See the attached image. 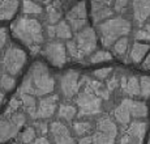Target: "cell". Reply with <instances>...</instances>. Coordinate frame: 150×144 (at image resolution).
<instances>
[{"mask_svg":"<svg viewBox=\"0 0 150 144\" xmlns=\"http://www.w3.org/2000/svg\"><path fill=\"white\" fill-rule=\"evenodd\" d=\"M55 89V79L50 73L47 66L35 62L30 67L17 94H30L34 97L50 96Z\"/></svg>","mask_w":150,"mask_h":144,"instance_id":"6da1fadb","label":"cell"},{"mask_svg":"<svg viewBox=\"0 0 150 144\" xmlns=\"http://www.w3.org/2000/svg\"><path fill=\"white\" fill-rule=\"evenodd\" d=\"M11 30L14 38L24 43L33 55L41 51L45 42V31L39 20L21 16L11 25Z\"/></svg>","mask_w":150,"mask_h":144,"instance_id":"7a4b0ae2","label":"cell"},{"mask_svg":"<svg viewBox=\"0 0 150 144\" xmlns=\"http://www.w3.org/2000/svg\"><path fill=\"white\" fill-rule=\"evenodd\" d=\"M67 53L72 59L81 60L82 58L91 55L97 47V34L93 28L86 26L81 31L76 33L73 39L67 42Z\"/></svg>","mask_w":150,"mask_h":144,"instance_id":"3957f363","label":"cell"},{"mask_svg":"<svg viewBox=\"0 0 150 144\" xmlns=\"http://www.w3.org/2000/svg\"><path fill=\"white\" fill-rule=\"evenodd\" d=\"M98 31L102 45L110 47L120 38L128 36L131 31V22L122 16H116L98 25Z\"/></svg>","mask_w":150,"mask_h":144,"instance_id":"277c9868","label":"cell"},{"mask_svg":"<svg viewBox=\"0 0 150 144\" xmlns=\"http://www.w3.org/2000/svg\"><path fill=\"white\" fill-rule=\"evenodd\" d=\"M26 59V53L21 47L16 45H9L3 53L0 64H1L4 73H8L11 76H17L24 68Z\"/></svg>","mask_w":150,"mask_h":144,"instance_id":"5b68a950","label":"cell"},{"mask_svg":"<svg viewBox=\"0 0 150 144\" xmlns=\"http://www.w3.org/2000/svg\"><path fill=\"white\" fill-rule=\"evenodd\" d=\"M26 122V115L22 111H17L12 115L0 117V143L8 142L18 135V131Z\"/></svg>","mask_w":150,"mask_h":144,"instance_id":"8992f818","label":"cell"},{"mask_svg":"<svg viewBox=\"0 0 150 144\" xmlns=\"http://www.w3.org/2000/svg\"><path fill=\"white\" fill-rule=\"evenodd\" d=\"M76 105L80 117H90L102 111V98L88 91H82L77 94Z\"/></svg>","mask_w":150,"mask_h":144,"instance_id":"52a82bcc","label":"cell"},{"mask_svg":"<svg viewBox=\"0 0 150 144\" xmlns=\"http://www.w3.org/2000/svg\"><path fill=\"white\" fill-rule=\"evenodd\" d=\"M67 46L60 41H51L43 48L45 58L55 67H63L68 62Z\"/></svg>","mask_w":150,"mask_h":144,"instance_id":"ba28073f","label":"cell"},{"mask_svg":"<svg viewBox=\"0 0 150 144\" xmlns=\"http://www.w3.org/2000/svg\"><path fill=\"white\" fill-rule=\"evenodd\" d=\"M148 123L144 120H133L129 123L128 128L120 138L119 144H142L144 136L146 134Z\"/></svg>","mask_w":150,"mask_h":144,"instance_id":"9c48e42d","label":"cell"},{"mask_svg":"<svg viewBox=\"0 0 150 144\" xmlns=\"http://www.w3.org/2000/svg\"><path fill=\"white\" fill-rule=\"evenodd\" d=\"M80 73L74 70H69L60 77V91L65 98H72L79 94Z\"/></svg>","mask_w":150,"mask_h":144,"instance_id":"30bf717a","label":"cell"},{"mask_svg":"<svg viewBox=\"0 0 150 144\" xmlns=\"http://www.w3.org/2000/svg\"><path fill=\"white\" fill-rule=\"evenodd\" d=\"M50 136L54 144H76L71 130L62 120H55L50 125Z\"/></svg>","mask_w":150,"mask_h":144,"instance_id":"8fae6325","label":"cell"},{"mask_svg":"<svg viewBox=\"0 0 150 144\" xmlns=\"http://www.w3.org/2000/svg\"><path fill=\"white\" fill-rule=\"evenodd\" d=\"M56 110H57V96L56 94L42 97V98L38 101V109H37L35 119H50L51 117H54Z\"/></svg>","mask_w":150,"mask_h":144,"instance_id":"7c38bea8","label":"cell"},{"mask_svg":"<svg viewBox=\"0 0 150 144\" xmlns=\"http://www.w3.org/2000/svg\"><path fill=\"white\" fill-rule=\"evenodd\" d=\"M111 1H91V16L94 22H105L107 20L112 19L114 9L110 5Z\"/></svg>","mask_w":150,"mask_h":144,"instance_id":"4fadbf2b","label":"cell"},{"mask_svg":"<svg viewBox=\"0 0 150 144\" xmlns=\"http://www.w3.org/2000/svg\"><path fill=\"white\" fill-rule=\"evenodd\" d=\"M81 83L85 84L83 91L90 92V93L96 94V96H98L102 100H108L110 92H108L107 86H103L102 83L97 81V80H91V79H89V77H82Z\"/></svg>","mask_w":150,"mask_h":144,"instance_id":"5bb4252c","label":"cell"},{"mask_svg":"<svg viewBox=\"0 0 150 144\" xmlns=\"http://www.w3.org/2000/svg\"><path fill=\"white\" fill-rule=\"evenodd\" d=\"M132 9L134 21L138 25H142L150 17V1H133Z\"/></svg>","mask_w":150,"mask_h":144,"instance_id":"9a60e30c","label":"cell"},{"mask_svg":"<svg viewBox=\"0 0 150 144\" xmlns=\"http://www.w3.org/2000/svg\"><path fill=\"white\" fill-rule=\"evenodd\" d=\"M123 102L127 105L131 115L133 118H136V119H141V118H145L148 115V106L144 102H141V101L125 98V100H123Z\"/></svg>","mask_w":150,"mask_h":144,"instance_id":"2e32d148","label":"cell"},{"mask_svg":"<svg viewBox=\"0 0 150 144\" xmlns=\"http://www.w3.org/2000/svg\"><path fill=\"white\" fill-rule=\"evenodd\" d=\"M97 131H100L103 134H107L110 136L115 138L116 139L117 136V126L114 120L110 117H100L99 119L97 120Z\"/></svg>","mask_w":150,"mask_h":144,"instance_id":"e0dca14e","label":"cell"},{"mask_svg":"<svg viewBox=\"0 0 150 144\" xmlns=\"http://www.w3.org/2000/svg\"><path fill=\"white\" fill-rule=\"evenodd\" d=\"M17 96L21 98V106L24 109V113L33 119H35L37 109H38V102H37L35 97L30 96V94H17Z\"/></svg>","mask_w":150,"mask_h":144,"instance_id":"ac0fdd59","label":"cell"},{"mask_svg":"<svg viewBox=\"0 0 150 144\" xmlns=\"http://www.w3.org/2000/svg\"><path fill=\"white\" fill-rule=\"evenodd\" d=\"M20 3L16 0H0V21L9 20L16 14Z\"/></svg>","mask_w":150,"mask_h":144,"instance_id":"d6986e66","label":"cell"},{"mask_svg":"<svg viewBox=\"0 0 150 144\" xmlns=\"http://www.w3.org/2000/svg\"><path fill=\"white\" fill-rule=\"evenodd\" d=\"M86 4L85 1L77 3L73 8H71V11L67 13V21L73 22V21H86Z\"/></svg>","mask_w":150,"mask_h":144,"instance_id":"ffe728a7","label":"cell"},{"mask_svg":"<svg viewBox=\"0 0 150 144\" xmlns=\"http://www.w3.org/2000/svg\"><path fill=\"white\" fill-rule=\"evenodd\" d=\"M62 11L59 8V3H48L46 8V21L47 25H56L62 21Z\"/></svg>","mask_w":150,"mask_h":144,"instance_id":"44dd1931","label":"cell"},{"mask_svg":"<svg viewBox=\"0 0 150 144\" xmlns=\"http://www.w3.org/2000/svg\"><path fill=\"white\" fill-rule=\"evenodd\" d=\"M150 46L148 43H142V42H136L133 43L131 48V60L133 63H140L144 59V56L146 55V53L149 51Z\"/></svg>","mask_w":150,"mask_h":144,"instance_id":"7402d4cb","label":"cell"},{"mask_svg":"<svg viewBox=\"0 0 150 144\" xmlns=\"http://www.w3.org/2000/svg\"><path fill=\"white\" fill-rule=\"evenodd\" d=\"M77 115V108L71 103H62L57 108V117L59 119L65 120V122H71L73 118Z\"/></svg>","mask_w":150,"mask_h":144,"instance_id":"603a6c76","label":"cell"},{"mask_svg":"<svg viewBox=\"0 0 150 144\" xmlns=\"http://www.w3.org/2000/svg\"><path fill=\"white\" fill-rule=\"evenodd\" d=\"M114 117H115V119H116V122L119 123V125H122V126L129 125L132 115H131V113H129L127 105L123 102V101H122V103L114 110Z\"/></svg>","mask_w":150,"mask_h":144,"instance_id":"cb8c5ba5","label":"cell"},{"mask_svg":"<svg viewBox=\"0 0 150 144\" xmlns=\"http://www.w3.org/2000/svg\"><path fill=\"white\" fill-rule=\"evenodd\" d=\"M43 12V8L41 5V3H35V1H30V0H25L22 1V13L24 16H39Z\"/></svg>","mask_w":150,"mask_h":144,"instance_id":"d4e9b609","label":"cell"},{"mask_svg":"<svg viewBox=\"0 0 150 144\" xmlns=\"http://www.w3.org/2000/svg\"><path fill=\"white\" fill-rule=\"evenodd\" d=\"M128 96L131 97H136L141 94V88H140V79L137 76H129L127 80V85L123 89Z\"/></svg>","mask_w":150,"mask_h":144,"instance_id":"484cf974","label":"cell"},{"mask_svg":"<svg viewBox=\"0 0 150 144\" xmlns=\"http://www.w3.org/2000/svg\"><path fill=\"white\" fill-rule=\"evenodd\" d=\"M55 29H56V38H59V39H69V41H71V38H72V28H71V25L68 24V21L62 20L60 22H57V24L55 25Z\"/></svg>","mask_w":150,"mask_h":144,"instance_id":"4316f807","label":"cell"},{"mask_svg":"<svg viewBox=\"0 0 150 144\" xmlns=\"http://www.w3.org/2000/svg\"><path fill=\"white\" fill-rule=\"evenodd\" d=\"M37 139V131L34 126H29L20 134L18 136V143L21 144H33Z\"/></svg>","mask_w":150,"mask_h":144,"instance_id":"83f0119b","label":"cell"},{"mask_svg":"<svg viewBox=\"0 0 150 144\" xmlns=\"http://www.w3.org/2000/svg\"><path fill=\"white\" fill-rule=\"evenodd\" d=\"M93 126L90 122H86V120H79V122L73 123V131L77 136H88V134L91 131Z\"/></svg>","mask_w":150,"mask_h":144,"instance_id":"f1b7e54d","label":"cell"},{"mask_svg":"<svg viewBox=\"0 0 150 144\" xmlns=\"http://www.w3.org/2000/svg\"><path fill=\"white\" fill-rule=\"evenodd\" d=\"M128 43H129V39L128 37H123L120 38L119 41H116L112 46V50H114V54L117 56H123L124 54L127 53L128 50Z\"/></svg>","mask_w":150,"mask_h":144,"instance_id":"f546056e","label":"cell"},{"mask_svg":"<svg viewBox=\"0 0 150 144\" xmlns=\"http://www.w3.org/2000/svg\"><path fill=\"white\" fill-rule=\"evenodd\" d=\"M16 85V79L14 76H11L8 73H3L0 76V88L3 89L4 92H9L12 91Z\"/></svg>","mask_w":150,"mask_h":144,"instance_id":"4dcf8cb0","label":"cell"},{"mask_svg":"<svg viewBox=\"0 0 150 144\" xmlns=\"http://www.w3.org/2000/svg\"><path fill=\"white\" fill-rule=\"evenodd\" d=\"M91 138H93V144H115V138L100 131H96Z\"/></svg>","mask_w":150,"mask_h":144,"instance_id":"1f68e13d","label":"cell"},{"mask_svg":"<svg viewBox=\"0 0 150 144\" xmlns=\"http://www.w3.org/2000/svg\"><path fill=\"white\" fill-rule=\"evenodd\" d=\"M112 59V54L106 50H99L96 51L94 54L90 55V63H100V62H107V60Z\"/></svg>","mask_w":150,"mask_h":144,"instance_id":"d6a6232c","label":"cell"},{"mask_svg":"<svg viewBox=\"0 0 150 144\" xmlns=\"http://www.w3.org/2000/svg\"><path fill=\"white\" fill-rule=\"evenodd\" d=\"M140 88H141V97L148 98L150 97V76L140 77Z\"/></svg>","mask_w":150,"mask_h":144,"instance_id":"836d02e7","label":"cell"},{"mask_svg":"<svg viewBox=\"0 0 150 144\" xmlns=\"http://www.w3.org/2000/svg\"><path fill=\"white\" fill-rule=\"evenodd\" d=\"M20 108H22L21 100H18V96H16L9 101V105L7 106V110H5L4 115H12L14 113H17V111H20Z\"/></svg>","mask_w":150,"mask_h":144,"instance_id":"e575fe53","label":"cell"},{"mask_svg":"<svg viewBox=\"0 0 150 144\" xmlns=\"http://www.w3.org/2000/svg\"><path fill=\"white\" fill-rule=\"evenodd\" d=\"M134 38L137 41H150V24L144 25V28H140L134 34Z\"/></svg>","mask_w":150,"mask_h":144,"instance_id":"d590c367","label":"cell"},{"mask_svg":"<svg viewBox=\"0 0 150 144\" xmlns=\"http://www.w3.org/2000/svg\"><path fill=\"white\" fill-rule=\"evenodd\" d=\"M34 128H35L37 132L41 134V136H46L47 132H50V126H48L47 122L45 120H39V122H35L34 123Z\"/></svg>","mask_w":150,"mask_h":144,"instance_id":"8d00e7d4","label":"cell"},{"mask_svg":"<svg viewBox=\"0 0 150 144\" xmlns=\"http://www.w3.org/2000/svg\"><path fill=\"white\" fill-rule=\"evenodd\" d=\"M112 72V67H105V68H99V70L94 71V76L99 80H103V79H107L108 75Z\"/></svg>","mask_w":150,"mask_h":144,"instance_id":"74e56055","label":"cell"},{"mask_svg":"<svg viewBox=\"0 0 150 144\" xmlns=\"http://www.w3.org/2000/svg\"><path fill=\"white\" fill-rule=\"evenodd\" d=\"M8 41V31L5 28H0V50L5 47Z\"/></svg>","mask_w":150,"mask_h":144,"instance_id":"f35d334b","label":"cell"},{"mask_svg":"<svg viewBox=\"0 0 150 144\" xmlns=\"http://www.w3.org/2000/svg\"><path fill=\"white\" fill-rule=\"evenodd\" d=\"M114 11H116V12H119V13H123V12H125V9L128 8V4L129 3L128 1H115L114 3Z\"/></svg>","mask_w":150,"mask_h":144,"instance_id":"ab89813d","label":"cell"},{"mask_svg":"<svg viewBox=\"0 0 150 144\" xmlns=\"http://www.w3.org/2000/svg\"><path fill=\"white\" fill-rule=\"evenodd\" d=\"M46 33H47V37H50V38H56V29H55V25H47V26H46Z\"/></svg>","mask_w":150,"mask_h":144,"instance_id":"60d3db41","label":"cell"},{"mask_svg":"<svg viewBox=\"0 0 150 144\" xmlns=\"http://www.w3.org/2000/svg\"><path fill=\"white\" fill-rule=\"evenodd\" d=\"M116 86H117V79H116V77H112V79L108 80V83H107V89H108V92H111V91H114V89H116Z\"/></svg>","mask_w":150,"mask_h":144,"instance_id":"b9f144b4","label":"cell"},{"mask_svg":"<svg viewBox=\"0 0 150 144\" xmlns=\"http://www.w3.org/2000/svg\"><path fill=\"white\" fill-rule=\"evenodd\" d=\"M33 144H51V140L47 136H39L35 139V142Z\"/></svg>","mask_w":150,"mask_h":144,"instance_id":"7bdbcfd3","label":"cell"},{"mask_svg":"<svg viewBox=\"0 0 150 144\" xmlns=\"http://www.w3.org/2000/svg\"><path fill=\"white\" fill-rule=\"evenodd\" d=\"M77 144H93V138H91L90 135H88V136H82V138H80V140H79Z\"/></svg>","mask_w":150,"mask_h":144,"instance_id":"ee69618b","label":"cell"},{"mask_svg":"<svg viewBox=\"0 0 150 144\" xmlns=\"http://www.w3.org/2000/svg\"><path fill=\"white\" fill-rule=\"evenodd\" d=\"M142 68H144V70H150V54L145 58V60H144V63H142Z\"/></svg>","mask_w":150,"mask_h":144,"instance_id":"f6af8a7d","label":"cell"},{"mask_svg":"<svg viewBox=\"0 0 150 144\" xmlns=\"http://www.w3.org/2000/svg\"><path fill=\"white\" fill-rule=\"evenodd\" d=\"M3 101H4V93H3V92L0 91V106H1Z\"/></svg>","mask_w":150,"mask_h":144,"instance_id":"bcb514c9","label":"cell"},{"mask_svg":"<svg viewBox=\"0 0 150 144\" xmlns=\"http://www.w3.org/2000/svg\"><path fill=\"white\" fill-rule=\"evenodd\" d=\"M11 144H21V143H18V142H14V143H11Z\"/></svg>","mask_w":150,"mask_h":144,"instance_id":"7dc6e473","label":"cell"},{"mask_svg":"<svg viewBox=\"0 0 150 144\" xmlns=\"http://www.w3.org/2000/svg\"><path fill=\"white\" fill-rule=\"evenodd\" d=\"M148 144H150V138H149V142H148Z\"/></svg>","mask_w":150,"mask_h":144,"instance_id":"c3c4849f","label":"cell"}]
</instances>
